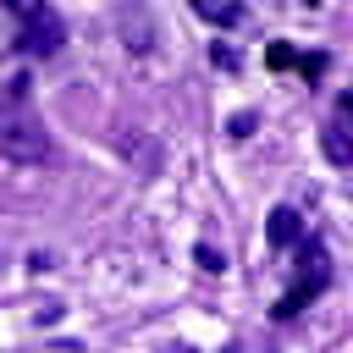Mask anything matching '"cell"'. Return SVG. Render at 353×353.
Listing matches in <instances>:
<instances>
[{"mask_svg": "<svg viewBox=\"0 0 353 353\" xmlns=\"http://www.w3.org/2000/svg\"><path fill=\"white\" fill-rule=\"evenodd\" d=\"M193 11H199L204 22H221V28H232V22L243 17V11L232 6V0H193Z\"/></svg>", "mask_w": 353, "mask_h": 353, "instance_id": "6", "label": "cell"}, {"mask_svg": "<svg viewBox=\"0 0 353 353\" xmlns=\"http://www.w3.org/2000/svg\"><path fill=\"white\" fill-rule=\"evenodd\" d=\"M325 61H331V55H325V50H314V55H292V66H298V72H303V83H314V77H320V72H325Z\"/></svg>", "mask_w": 353, "mask_h": 353, "instance_id": "7", "label": "cell"}, {"mask_svg": "<svg viewBox=\"0 0 353 353\" xmlns=\"http://www.w3.org/2000/svg\"><path fill=\"white\" fill-rule=\"evenodd\" d=\"M0 6H6V11H11L17 22H22V17H33V11H44L50 0H0Z\"/></svg>", "mask_w": 353, "mask_h": 353, "instance_id": "10", "label": "cell"}, {"mask_svg": "<svg viewBox=\"0 0 353 353\" xmlns=\"http://www.w3.org/2000/svg\"><path fill=\"white\" fill-rule=\"evenodd\" d=\"M248 132H254V110H237L232 116V138H248Z\"/></svg>", "mask_w": 353, "mask_h": 353, "instance_id": "11", "label": "cell"}, {"mask_svg": "<svg viewBox=\"0 0 353 353\" xmlns=\"http://www.w3.org/2000/svg\"><path fill=\"white\" fill-rule=\"evenodd\" d=\"M210 61H215V66H226V72H237V55H232L226 44H215V50H210Z\"/></svg>", "mask_w": 353, "mask_h": 353, "instance_id": "12", "label": "cell"}, {"mask_svg": "<svg viewBox=\"0 0 353 353\" xmlns=\"http://www.w3.org/2000/svg\"><path fill=\"white\" fill-rule=\"evenodd\" d=\"M292 55H298V50H292V44H281V39H276V44H270V50H265V66H270V72H287V66H292Z\"/></svg>", "mask_w": 353, "mask_h": 353, "instance_id": "8", "label": "cell"}, {"mask_svg": "<svg viewBox=\"0 0 353 353\" xmlns=\"http://www.w3.org/2000/svg\"><path fill=\"white\" fill-rule=\"evenodd\" d=\"M61 44H66V22H61L55 6H44V11H33V17L17 22V50H22V55L50 61V55H61Z\"/></svg>", "mask_w": 353, "mask_h": 353, "instance_id": "3", "label": "cell"}, {"mask_svg": "<svg viewBox=\"0 0 353 353\" xmlns=\"http://www.w3.org/2000/svg\"><path fill=\"white\" fill-rule=\"evenodd\" d=\"M298 6H320V0H298Z\"/></svg>", "mask_w": 353, "mask_h": 353, "instance_id": "13", "label": "cell"}, {"mask_svg": "<svg viewBox=\"0 0 353 353\" xmlns=\"http://www.w3.org/2000/svg\"><path fill=\"white\" fill-rule=\"evenodd\" d=\"M0 154L17 165H50L55 160V138L33 105V83L28 72H17L11 83H0Z\"/></svg>", "mask_w": 353, "mask_h": 353, "instance_id": "1", "label": "cell"}, {"mask_svg": "<svg viewBox=\"0 0 353 353\" xmlns=\"http://www.w3.org/2000/svg\"><path fill=\"white\" fill-rule=\"evenodd\" d=\"M265 237H270V248H292V243L303 237V215H298L292 204H276V210H270V226H265Z\"/></svg>", "mask_w": 353, "mask_h": 353, "instance_id": "4", "label": "cell"}, {"mask_svg": "<svg viewBox=\"0 0 353 353\" xmlns=\"http://www.w3.org/2000/svg\"><path fill=\"white\" fill-rule=\"evenodd\" d=\"M331 287V254H325V243L320 237H298V276H292V287L276 298V320H292V314H303L320 292Z\"/></svg>", "mask_w": 353, "mask_h": 353, "instance_id": "2", "label": "cell"}, {"mask_svg": "<svg viewBox=\"0 0 353 353\" xmlns=\"http://www.w3.org/2000/svg\"><path fill=\"white\" fill-rule=\"evenodd\" d=\"M193 259H199V265H204L210 276H226V254H215L210 243H199V248H193Z\"/></svg>", "mask_w": 353, "mask_h": 353, "instance_id": "9", "label": "cell"}, {"mask_svg": "<svg viewBox=\"0 0 353 353\" xmlns=\"http://www.w3.org/2000/svg\"><path fill=\"white\" fill-rule=\"evenodd\" d=\"M347 94L336 99V116H331V127H325V154H331V165H347L353 154H347Z\"/></svg>", "mask_w": 353, "mask_h": 353, "instance_id": "5", "label": "cell"}]
</instances>
